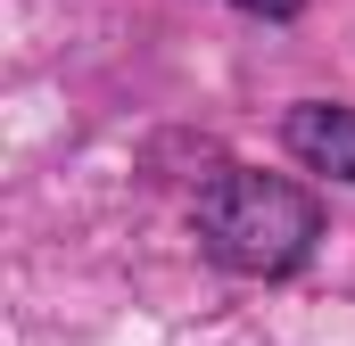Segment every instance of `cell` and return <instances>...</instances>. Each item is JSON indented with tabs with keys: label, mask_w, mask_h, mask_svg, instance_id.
<instances>
[{
	"label": "cell",
	"mask_w": 355,
	"mask_h": 346,
	"mask_svg": "<svg viewBox=\"0 0 355 346\" xmlns=\"http://www.w3.org/2000/svg\"><path fill=\"white\" fill-rule=\"evenodd\" d=\"M223 8H240V17H265V25H297V17H306V0H223Z\"/></svg>",
	"instance_id": "cell-3"
},
{
	"label": "cell",
	"mask_w": 355,
	"mask_h": 346,
	"mask_svg": "<svg viewBox=\"0 0 355 346\" xmlns=\"http://www.w3.org/2000/svg\"><path fill=\"white\" fill-rule=\"evenodd\" d=\"M281 149H289L306 173L355 190V107H339V99H289V116H281Z\"/></svg>",
	"instance_id": "cell-2"
},
{
	"label": "cell",
	"mask_w": 355,
	"mask_h": 346,
	"mask_svg": "<svg viewBox=\"0 0 355 346\" xmlns=\"http://www.w3.org/2000/svg\"><path fill=\"white\" fill-rule=\"evenodd\" d=\"M190 231H198V256L240 272V280H289L322 239V198L306 181H289V173L223 165L198 190Z\"/></svg>",
	"instance_id": "cell-1"
}]
</instances>
